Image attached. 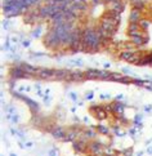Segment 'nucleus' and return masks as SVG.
I'll use <instances>...</instances> for the list:
<instances>
[{
  "label": "nucleus",
  "mask_w": 152,
  "mask_h": 156,
  "mask_svg": "<svg viewBox=\"0 0 152 156\" xmlns=\"http://www.w3.org/2000/svg\"><path fill=\"white\" fill-rule=\"evenodd\" d=\"M130 21L132 22H135V21H138V13L137 12H133L132 16H130Z\"/></svg>",
  "instance_id": "2"
},
{
  "label": "nucleus",
  "mask_w": 152,
  "mask_h": 156,
  "mask_svg": "<svg viewBox=\"0 0 152 156\" xmlns=\"http://www.w3.org/2000/svg\"><path fill=\"white\" fill-rule=\"evenodd\" d=\"M121 58H124V60H130V61H133L134 56L132 54V53H123V54H121Z\"/></svg>",
  "instance_id": "1"
}]
</instances>
